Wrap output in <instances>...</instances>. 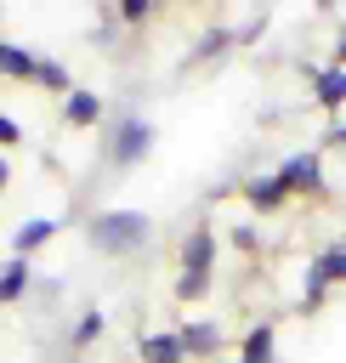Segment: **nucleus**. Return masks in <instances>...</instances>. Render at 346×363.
Returning a JSON list of instances; mask_svg holds the SVG:
<instances>
[{"label":"nucleus","mask_w":346,"mask_h":363,"mask_svg":"<svg viewBox=\"0 0 346 363\" xmlns=\"http://www.w3.org/2000/svg\"><path fill=\"white\" fill-rule=\"evenodd\" d=\"M57 227H62L57 216H28V221L11 233V255H23V261H28L40 244H51V238H57Z\"/></svg>","instance_id":"nucleus-8"},{"label":"nucleus","mask_w":346,"mask_h":363,"mask_svg":"<svg viewBox=\"0 0 346 363\" xmlns=\"http://www.w3.org/2000/svg\"><path fill=\"white\" fill-rule=\"evenodd\" d=\"M306 272H312V278H323L329 289H335V284H346V238H340V244H323V250L312 255V267H306Z\"/></svg>","instance_id":"nucleus-11"},{"label":"nucleus","mask_w":346,"mask_h":363,"mask_svg":"<svg viewBox=\"0 0 346 363\" xmlns=\"http://www.w3.org/2000/svg\"><path fill=\"white\" fill-rule=\"evenodd\" d=\"M17 142H23V125L11 113H0V147H17Z\"/></svg>","instance_id":"nucleus-20"},{"label":"nucleus","mask_w":346,"mask_h":363,"mask_svg":"<svg viewBox=\"0 0 346 363\" xmlns=\"http://www.w3.org/2000/svg\"><path fill=\"white\" fill-rule=\"evenodd\" d=\"M34 68H40V57H34L28 45L0 40V74H6V79H34Z\"/></svg>","instance_id":"nucleus-14"},{"label":"nucleus","mask_w":346,"mask_h":363,"mask_svg":"<svg viewBox=\"0 0 346 363\" xmlns=\"http://www.w3.org/2000/svg\"><path fill=\"white\" fill-rule=\"evenodd\" d=\"M204 295H210V278H193V272L176 278V301H204Z\"/></svg>","instance_id":"nucleus-18"},{"label":"nucleus","mask_w":346,"mask_h":363,"mask_svg":"<svg viewBox=\"0 0 346 363\" xmlns=\"http://www.w3.org/2000/svg\"><path fill=\"white\" fill-rule=\"evenodd\" d=\"M153 153V125L142 119V113H130V119H119V130L108 136V159L119 164V170H130V164H142Z\"/></svg>","instance_id":"nucleus-2"},{"label":"nucleus","mask_w":346,"mask_h":363,"mask_svg":"<svg viewBox=\"0 0 346 363\" xmlns=\"http://www.w3.org/2000/svg\"><path fill=\"white\" fill-rule=\"evenodd\" d=\"M96 119H102V96L74 85V91L62 96V125H68V130H85V125H96Z\"/></svg>","instance_id":"nucleus-9"},{"label":"nucleus","mask_w":346,"mask_h":363,"mask_svg":"<svg viewBox=\"0 0 346 363\" xmlns=\"http://www.w3.org/2000/svg\"><path fill=\"white\" fill-rule=\"evenodd\" d=\"M28 284H34V267H28L23 255H11V261L0 267V306L23 301V295H28Z\"/></svg>","instance_id":"nucleus-10"},{"label":"nucleus","mask_w":346,"mask_h":363,"mask_svg":"<svg viewBox=\"0 0 346 363\" xmlns=\"http://www.w3.org/2000/svg\"><path fill=\"white\" fill-rule=\"evenodd\" d=\"M6 182H11V170H6V159H0V193H6Z\"/></svg>","instance_id":"nucleus-24"},{"label":"nucleus","mask_w":346,"mask_h":363,"mask_svg":"<svg viewBox=\"0 0 346 363\" xmlns=\"http://www.w3.org/2000/svg\"><path fill=\"white\" fill-rule=\"evenodd\" d=\"M233 250H244V255L255 250V227H250V221H244V227H233Z\"/></svg>","instance_id":"nucleus-22"},{"label":"nucleus","mask_w":346,"mask_h":363,"mask_svg":"<svg viewBox=\"0 0 346 363\" xmlns=\"http://www.w3.org/2000/svg\"><path fill=\"white\" fill-rule=\"evenodd\" d=\"M312 6H318V11H329V6H335V0H312Z\"/></svg>","instance_id":"nucleus-25"},{"label":"nucleus","mask_w":346,"mask_h":363,"mask_svg":"<svg viewBox=\"0 0 346 363\" xmlns=\"http://www.w3.org/2000/svg\"><path fill=\"white\" fill-rule=\"evenodd\" d=\"M238 363H278V329H272L267 318L244 329V340H238Z\"/></svg>","instance_id":"nucleus-7"},{"label":"nucleus","mask_w":346,"mask_h":363,"mask_svg":"<svg viewBox=\"0 0 346 363\" xmlns=\"http://www.w3.org/2000/svg\"><path fill=\"white\" fill-rule=\"evenodd\" d=\"M176 335H182V352H187V357H210V352L221 346V329H216V323H182Z\"/></svg>","instance_id":"nucleus-13"},{"label":"nucleus","mask_w":346,"mask_h":363,"mask_svg":"<svg viewBox=\"0 0 346 363\" xmlns=\"http://www.w3.org/2000/svg\"><path fill=\"white\" fill-rule=\"evenodd\" d=\"M278 176H284L289 193H323V187H329V176H323V153H318V147H306V153H284V159H278Z\"/></svg>","instance_id":"nucleus-3"},{"label":"nucleus","mask_w":346,"mask_h":363,"mask_svg":"<svg viewBox=\"0 0 346 363\" xmlns=\"http://www.w3.org/2000/svg\"><path fill=\"white\" fill-rule=\"evenodd\" d=\"M312 102L318 108H346V68L340 62H323V68H312Z\"/></svg>","instance_id":"nucleus-6"},{"label":"nucleus","mask_w":346,"mask_h":363,"mask_svg":"<svg viewBox=\"0 0 346 363\" xmlns=\"http://www.w3.org/2000/svg\"><path fill=\"white\" fill-rule=\"evenodd\" d=\"M233 40H238L233 28H210V34H204V40L193 45V62H210V57H221V51H227Z\"/></svg>","instance_id":"nucleus-16"},{"label":"nucleus","mask_w":346,"mask_h":363,"mask_svg":"<svg viewBox=\"0 0 346 363\" xmlns=\"http://www.w3.org/2000/svg\"><path fill=\"white\" fill-rule=\"evenodd\" d=\"M153 238V221L142 210H96L91 216V250L102 255H136Z\"/></svg>","instance_id":"nucleus-1"},{"label":"nucleus","mask_w":346,"mask_h":363,"mask_svg":"<svg viewBox=\"0 0 346 363\" xmlns=\"http://www.w3.org/2000/svg\"><path fill=\"white\" fill-rule=\"evenodd\" d=\"M335 62L346 68V28H340V45H335Z\"/></svg>","instance_id":"nucleus-23"},{"label":"nucleus","mask_w":346,"mask_h":363,"mask_svg":"<svg viewBox=\"0 0 346 363\" xmlns=\"http://www.w3.org/2000/svg\"><path fill=\"white\" fill-rule=\"evenodd\" d=\"M238 187H244V199H250V210H255V216H278V210L295 199V193L284 187V176H278V170H261V176H250V182H238Z\"/></svg>","instance_id":"nucleus-4"},{"label":"nucleus","mask_w":346,"mask_h":363,"mask_svg":"<svg viewBox=\"0 0 346 363\" xmlns=\"http://www.w3.org/2000/svg\"><path fill=\"white\" fill-rule=\"evenodd\" d=\"M34 85H45V91H57V96H68V91H74L68 68H62V62H51V57H40V68H34Z\"/></svg>","instance_id":"nucleus-15"},{"label":"nucleus","mask_w":346,"mask_h":363,"mask_svg":"<svg viewBox=\"0 0 346 363\" xmlns=\"http://www.w3.org/2000/svg\"><path fill=\"white\" fill-rule=\"evenodd\" d=\"M136 352H142V363H187L182 335H142V340H136Z\"/></svg>","instance_id":"nucleus-12"},{"label":"nucleus","mask_w":346,"mask_h":363,"mask_svg":"<svg viewBox=\"0 0 346 363\" xmlns=\"http://www.w3.org/2000/svg\"><path fill=\"white\" fill-rule=\"evenodd\" d=\"M323 301H329V284H323V278H312V272H306V289H301V312H318V306H323Z\"/></svg>","instance_id":"nucleus-19"},{"label":"nucleus","mask_w":346,"mask_h":363,"mask_svg":"<svg viewBox=\"0 0 346 363\" xmlns=\"http://www.w3.org/2000/svg\"><path fill=\"white\" fill-rule=\"evenodd\" d=\"M210 267H216V233H210V227H193V233L182 238V272L210 278Z\"/></svg>","instance_id":"nucleus-5"},{"label":"nucleus","mask_w":346,"mask_h":363,"mask_svg":"<svg viewBox=\"0 0 346 363\" xmlns=\"http://www.w3.org/2000/svg\"><path fill=\"white\" fill-rule=\"evenodd\" d=\"M147 11H153V0H119V17H125V23H142Z\"/></svg>","instance_id":"nucleus-21"},{"label":"nucleus","mask_w":346,"mask_h":363,"mask_svg":"<svg viewBox=\"0 0 346 363\" xmlns=\"http://www.w3.org/2000/svg\"><path fill=\"white\" fill-rule=\"evenodd\" d=\"M102 329H108V318H102V306H85V312H79V329H74V346L85 352V346H91V340H96Z\"/></svg>","instance_id":"nucleus-17"}]
</instances>
